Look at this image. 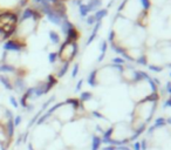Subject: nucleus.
<instances>
[{"label":"nucleus","instance_id":"obj_4","mask_svg":"<svg viewBox=\"0 0 171 150\" xmlns=\"http://www.w3.org/2000/svg\"><path fill=\"white\" fill-rule=\"evenodd\" d=\"M27 47L26 41L19 40L16 38H10L4 42L2 45V51L6 52H13V53H22Z\"/></svg>","mask_w":171,"mask_h":150},{"label":"nucleus","instance_id":"obj_5","mask_svg":"<svg viewBox=\"0 0 171 150\" xmlns=\"http://www.w3.org/2000/svg\"><path fill=\"white\" fill-rule=\"evenodd\" d=\"M47 19H48V21L51 22V24H53V25H55V26H61V24H62V21L63 20H67V19H62L57 12H54V10L51 12V13H48L47 15Z\"/></svg>","mask_w":171,"mask_h":150},{"label":"nucleus","instance_id":"obj_17","mask_svg":"<svg viewBox=\"0 0 171 150\" xmlns=\"http://www.w3.org/2000/svg\"><path fill=\"white\" fill-rule=\"evenodd\" d=\"M167 122L170 123V124H171V117H170V119H168V120H167Z\"/></svg>","mask_w":171,"mask_h":150},{"label":"nucleus","instance_id":"obj_7","mask_svg":"<svg viewBox=\"0 0 171 150\" xmlns=\"http://www.w3.org/2000/svg\"><path fill=\"white\" fill-rule=\"evenodd\" d=\"M101 144H102V137L97 136V135H94L91 137V142H90L91 150H99L101 148Z\"/></svg>","mask_w":171,"mask_h":150},{"label":"nucleus","instance_id":"obj_14","mask_svg":"<svg viewBox=\"0 0 171 150\" xmlns=\"http://www.w3.org/2000/svg\"><path fill=\"white\" fill-rule=\"evenodd\" d=\"M82 84H83V80H80V81L77 82L76 87H75V92H80L81 88H82Z\"/></svg>","mask_w":171,"mask_h":150},{"label":"nucleus","instance_id":"obj_12","mask_svg":"<svg viewBox=\"0 0 171 150\" xmlns=\"http://www.w3.org/2000/svg\"><path fill=\"white\" fill-rule=\"evenodd\" d=\"M21 122H22V116L21 115H15L13 117V124H14L15 129L21 124Z\"/></svg>","mask_w":171,"mask_h":150},{"label":"nucleus","instance_id":"obj_9","mask_svg":"<svg viewBox=\"0 0 171 150\" xmlns=\"http://www.w3.org/2000/svg\"><path fill=\"white\" fill-rule=\"evenodd\" d=\"M148 4H151L154 6H163L164 4L168 2V0H146Z\"/></svg>","mask_w":171,"mask_h":150},{"label":"nucleus","instance_id":"obj_11","mask_svg":"<svg viewBox=\"0 0 171 150\" xmlns=\"http://www.w3.org/2000/svg\"><path fill=\"white\" fill-rule=\"evenodd\" d=\"M10 103L12 104V107L15 108V109H16V108H19V100H18L14 95L10 96Z\"/></svg>","mask_w":171,"mask_h":150},{"label":"nucleus","instance_id":"obj_3","mask_svg":"<svg viewBox=\"0 0 171 150\" xmlns=\"http://www.w3.org/2000/svg\"><path fill=\"white\" fill-rule=\"evenodd\" d=\"M57 53L60 62L71 63L75 59V56L79 54V45L77 42H71V41L65 40L59 46Z\"/></svg>","mask_w":171,"mask_h":150},{"label":"nucleus","instance_id":"obj_19","mask_svg":"<svg viewBox=\"0 0 171 150\" xmlns=\"http://www.w3.org/2000/svg\"><path fill=\"white\" fill-rule=\"evenodd\" d=\"M63 150H69V149H66V148H65V149H63Z\"/></svg>","mask_w":171,"mask_h":150},{"label":"nucleus","instance_id":"obj_16","mask_svg":"<svg viewBox=\"0 0 171 150\" xmlns=\"http://www.w3.org/2000/svg\"><path fill=\"white\" fill-rule=\"evenodd\" d=\"M146 149V141L144 140L142 141V144H141V150H145Z\"/></svg>","mask_w":171,"mask_h":150},{"label":"nucleus","instance_id":"obj_18","mask_svg":"<svg viewBox=\"0 0 171 150\" xmlns=\"http://www.w3.org/2000/svg\"><path fill=\"white\" fill-rule=\"evenodd\" d=\"M2 12H4V10H2V8H1V7H0V14L2 13Z\"/></svg>","mask_w":171,"mask_h":150},{"label":"nucleus","instance_id":"obj_8","mask_svg":"<svg viewBox=\"0 0 171 150\" xmlns=\"http://www.w3.org/2000/svg\"><path fill=\"white\" fill-rule=\"evenodd\" d=\"M47 60L51 65H55L57 61H59V57H57V52H51L48 53V56H47Z\"/></svg>","mask_w":171,"mask_h":150},{"label":"nucleus","instance_id":"obj_13","mask_svg":"<svg viewBox=\"0 0 171 150\" xmlns=\"http://www.w3.org/2000/svg\"><path fill=\"white\" fill-rule=\"evenodd\" d=\"M79 69H80V66H79V63H76V65L73 67V70H71V79H75V78L77 76Z\"/></svg>","mask_w":171,"mask_h":150},{"label":"nucleus","instance_id":"obj_10","mask_svg":"<svg viewBox=\"0 0 171 150\" xmlns=\"http://www.w3.org/2000/svg\"><path fill=\"white\" fill-rule=\"evenodd\" d=\"M165 119H163V117H159V119H157L155 124H154V127H152V129H155V128H159V127H164L165 125Z\"/></svg>","mask_w":171,"mask_h":150},{"label":"nucleus","instance_id":"obj_6","mask_svg":"<svg viewBox=\"0 0 171 150\" xmlns=\"http://www.w3.org/2000/svg\"><path fill=\"white\" fill-rule=\"evenodd\" d=\"M48 39L55 46H60L61 45V37H60V34L57 33V31H54V29H49L48 31Z\"/></svg>","mask_w":171,"mask_h":150},{"label":"nucleus","instance_id":"obj_1","mask_svg":"<svg viewBox=\"0 0 171 150\" xmlns=\"http://www.w3.org/2000/svg\"><path fill=\"white\" fill-rule=\"evenodd\" d=\"M145 12H148L146 0H126L121 6V16L132 22L138 21Z\"/></svg>","mask_w":171,"mask_h":150},{"label":"nucleus","instance_id":"obj_2","mask_svg":"<svg viewBox=\"0 0 171 150\" xmlns=\"http://www.w3.org/2000/svg\"><path fill=\"white\" fill-rule=\"evenodd\" d=\"M18 21L19 15L16 11L4 10V12L0 14V34L2 35L4 41L14 35L18 27Z\"/></svg>","mask_w":171,"mask_h":150},{"label":"nucleus","instance_id":"obj_15","mask_svg":"<svg viewBox=\"0 0 171 150\" xmlns=\"http://www.w3.org/2000/svg\"><path fill=\"white\" fill-rule=\"evenodd\" d=\"M132 148H134V150H141V143L140 142H135Z\"/></svg>","mask_w":171,"mask_h":150}]
</instances>
